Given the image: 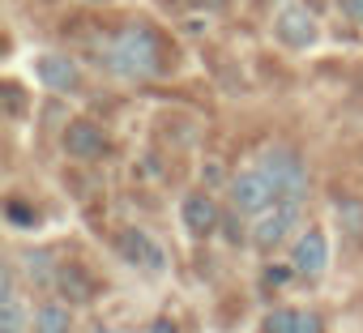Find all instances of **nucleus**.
I'll return each mask as SVG.
<instances>
[{
	"label": "nucleus",
	"instance_id": "nucleus-1",
	"mask_svg": "<svg viewBox=\"0 0 363 333\" xmlns=\"http://www.w3.org/2000/svg\"><path fill=\"white\" fill-rule=\"evenodd\" d=\"M103 64L116 73V77H128V81H141V77H158L167 64H162V39L154 26H124L120 35H111L103 43Z\"/></svg>",
	"mask_w": 363,
	"mask_h": 333
},
{
	"label": "nucleus",
	"instance_id": "nucleus-2",
	"mask_svg": "<svg viewBox=\"0 0 363 333\" xmlns=\"http://www.w3.org/2000/svg\"><path fill=\"white\" fill-rule=\"evenodd\" d=\"M257 166L265 171V180L274 184L278 201H303L308 197V166H303V158L291 145H269L257 158Z\"/></svg>",
	"mask_w": 363,
	"mask_h": 333
},
{
	"label": "nucleus",
	"instance_id": "nucleus-3",
	"mask_svg": "<svg viewBox=\"0 0 363 333\" xmlns=\"http://www.w3.org/2000/svg\"><path fill=\"white\" fill-rule=\"evenodd\" d=\"M303 222V201H274L257 222H252V244L261 252H274L278 244H286L295 235V227Z\"/></svg>",
	"mask_w": 363,
	"mask_h": 333
},
{
	"label": "nucleus",
	"instance_id": "nucleus-4",
	"mask_svg": "<svg viewBox=\"0 0 363 333\" xmlns=\"http://www.w3.org/2000/svg\"><path fill=\"white\" fill-rule=\"evenodd\" d=\"M274 201H278V193H274V184L265 180L261 166H248V171H240V176L231 180V205H235L240 218H261Z\"/></svg>",
	"mask_w": 363,
	"mask_h": 333
},
{
	"label": "nucleus",
	"instance_id": "nucleus-5",
	"mask_svg": "<svg viewBox=\"0 0 363 333\" xmlns=\"http://www.w3.org/2000/svg\"><path fill=\"white\" fill-rule=\"evenodd\" d=\"M274 39L282 47H291V52H308L320 39V26H316V18L303 5H282L278 18H274Z\"/></svg>",
	"mask_w": 363,
	"mask_h": 333
},
{
	"label": "nucleus",
	"instance_id": "nucleus-6",
	"mask_svg": "<svg viewBox=\"0 0 363 333\" xmlns=\"http://www.w3.org/2000/svg\"><path fill=\"white\" fill-rule=\"evenodd\" d=\"M35 77H39L48 90H56V94H73V90L82 86V69H77L69 56H60V52H43V56L35 60Z\"/></svg>",
	"mask_w": 363,
	"mask_h": 333
},
{
	"label": "nucleus",
	"instance_id": "nucleus-7",
	"mask_svg": "<svg viewBox=\"0 0 363 333\" xmlns=\"http://www.w3.org/2000/svg\"><path fill=\"white\" fill-rule=\"evenodd\" d=\"M120 248H124V256H128L133 265H141L145 273H162V269H167L162 244H158L150 231H141V227H128V231L120 235Z\"/></svg>",
	"mask_w": 363,
	"mask_h": 333
},
{
	"label": "nucleus",
	"instance_id": "nucleus-8",
	"mask_svg": "<svg viewBox=\"0 0 363 333\" xmlns=\"http://www.w3.org/2000/svg\"><path fill=\"white\" fill-rule=\"evenodd\" d=\"M325 265H329V239H325V231H303L299 239H295V252H291V269L295 273H303V278H316V273H325Z\"/></svg>",
	"mask_w": 363,
	"mask_h": 333
},
{
	"label": "nucleus",
	"instance_id": "nucleus-9",
	"mask_svg": "<svg viewBox=\"0 0 363 333\" xmlns=\"http://www.w3.org/2000/svg\"><path fill=\"white\" fill-rule=\"evenodd\" d=\"M179 218H184L189 235H210L218 227V205H214L210 193H189L179 201Z\"/></svg>",
	"mask_w": 363,
	"mask_h": 333
},
{
	"label": "nucleus",
	"instance_id": "nucleus-10",
	"mask_svg": "<svg viewBox=\"0 0 363 333\" xmlns=\"http://www.w3.org/2000/svg\"><path fill=\"white\" fill-rule=\"evenodd\" d=\"M65 149H69L73 158H99V154L107 149V137H103V128H99L94 120H73V124L65 128Z\"/></svg>",
	"mask_w": 363,
	"mask_h": 333
},
{
	"label": "nucleus",
	"instance_id": "nucleus-11",
	"mask_svg": "<svg viewBox=\"0 0 363 333\" xmlns=\"http://www.w3.org/2000/svg\"><path fill=\"white\" fill-rule=\"evenodd\" d=\"M265 333H320V320L303 307H278V312H269Z\"/></svg>",
	"mask_w": 363,
	"mask_h": 333
},
{
	"label": "nucleus",
	"instance_id": "nucleus-12",
	"mask_svg": "<svg viewBox=\"0 0 363 333\" xmlns=\"http://www.w3.org/2000/svg\"><path fill=\"white\" fill-rule=\"evenodd\" d=\"M26 329V307H22V295L13 286V278L5 273V290H0V333H22Z\"/></svg>",
	"mask_w": 363,
	"mask_h": 333
},
{
	"label": "nucleus",
	"instance_id": "nucleus-13",
	"mask_svg": "<svg viewBox=\"0 0 363 333\" xmlns=\"http://www.w3.org/2000/svg\"><path fill=\"white\" fill-rule=\"evenodd\" d=\"M69 329H73L69 307H60V303L39 307V316H35V333H69Z\"/></svg>",
	"mask_w": 363,
	"mask_h": 333
},
{
	"label": "nucleus",
	"instance_id": "nucleus-14",
	"mask_svg": "<svg viewBox=\"0 0 363 333\" xmlns=\"http://www.w3.org/2000/svg\"><path fill=\"white\" fill-rule=\"evenodd\" d=\"M337 222H342L350 235H363V205H359V201H337Z\"/></svg>",
	"mask_w": 363,
	"mask_h": 333
},
{
	"label": "nucleus",
	"instance_id": "nucleus-15",
	"mask_svg": "<svg viewBox=\"0 0 363 333\" xmlns=\"http://www.w3.org/2000/svg\"><path fill=\"white\" fill-rule=\"evenodd\" d=\"M333 5H337V13H342L346 22L363 26V0H333Z\"/></svg>",
	"mask_w": 363,
	"mask_h": 333
},
{
	"label": "nucleus",
	"instance_id": "nucleus-16",
	"mask_svg": "<svg viewBox=\"0 0 363 333\" xmlns=\"http://www.w3.org/2000/svg\"><path fill=\"white\" fill-rule=\"evenodd\" d=\"M189 9H201V13H218V9H227L231 0H184Z\"/></svg>",
	"mask_w": 363,
	"mask_h": 333
},
{
	"label": "nucleus",
	"instance_id": "nucleus-17",
	"mask_svg": "<svg viewBox=\"0 0 363 333\" xmlns=\"http://www.w3.org/2000/svg\"><path fill=\"white\" fill-rule=\"evenodd\" d=\"M9 218H13L18 227H35V214H30V210H22L18 201H9Z\"/></svg>",
	"mask_w": 363,
	"mask_h": 333
},
{
	"label": "nucleus",
	"instance_id": "nucleus-18",
	"mask_svg": "<svg viewBox=\"0 0 363 333\" xmlns=\"http://www.w3.org/2000/svg\"><path fill=\"white\" fill-rule=\"evenodd\" d=\"M150 333H175V324H171V320H158V324H154Z\"/></svg>",
	"mask_w": 363,
	"mask_h": 333
},
{
	"label": "nucleus",
	"instance_id": "nucleus-19",
	"mask_svg": "<svg viewBox=\"0 0 363 333\" xmlns=\"http://www.w3.org/2000/svg\"><path fill=\"white\" fill-rule=\"evenodd\" d=\"M99 333H124V329H99Z\"/></svg>",
	"mask_w": 363,
	"mask_h": 333
},
{
	"label": "nucleus",
	"instance_id": "nucleus-20",
	"mask_svg": "<svg viewBox=\"0 0 363 333\" xmlns=\"http://www.w3.org/2000/svg\"><path fill=\"white\" fill-rule=\"evenodd\" d=\"M94 5H99V0H94Z\"/></svg>",
	"mask_w": 363,
	"mask_h": 333
}]
</instances>
